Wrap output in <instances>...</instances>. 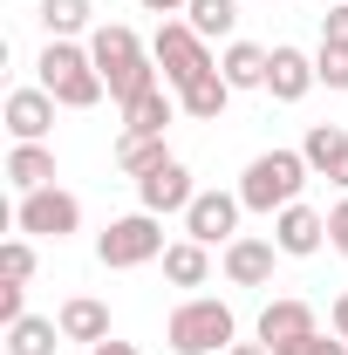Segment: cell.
<instances>
[{"label": "cell", "mask_w": 348, "mask_h": 355, "mask_svg": "<svg viewBox=\"0 0 348 355\" xmlns=\"http://www.w3.org/2000/svg\"><path fill=\"white\" fill-rule=\"evenodd\" d=\"M171 96L164 89H150V96H137V103H123V130H143V137H164V123H171Z\"/></svg>", "instance_id": "23"}, {"label": "cell", "mask_w": 348, "mask_h": 355, "mask_svg": "<svg viewBox=\"0 0 348 355\" xmlns=\"http://www.w3.org/2000/svg\"><path fill=\"white\" fill-rule=\"evenodd\" d=\"M7 184L28 198V191H48L55 184V150L48 144H14L7 150Z\"/></svg>", "instance_id": "16"}, {"label": "cell", "mask_w": 348, "mask_h": 355, "mask_svg": "<svg viewBox=\"0 0 348 355\" xmlns=\"http://www.w3.org/2000/svg\"><path fill=\"white\" fill-rule=\"evenodd\" d=\"M225 355H273V349H266V342H232Z\"/></svg>", "instance_id": "35"}, {"label": "cell", "mask_w": 348, "mask_h": 355, "mask_svg": "<svg viewBox=\"0 0 348 355\" xmlns=\"http://www.w3.org/2000/svg\"><path fill=\"white\" fill-rule=\"evenodd\" d=\"M280 355H348V342H342V335H321V328H314L307 342H294V349H280Z\"/></svg>", "instance_id": "29"}, {"label": "cell", "mask_w": 348, "mask_h": 355, "mask_svg": "<svg viewBox=\"0 0 348 355\" xmlns=\"http://www.w3.org/2000/svg\"><path fill=\"white\" fill-rule=\"evenodd\" d=\"M164 157H171V150H164V137H143V130H123V137H116V164H123L130 178H150Z\"/></svg>", "instance_id": "21"}, {"label": "cell", "mask_w": 348, "mask_h": 355, "mask_svg": "<svg viewBox=\"0 0 348 355\" xmlns=\"http://www.w3.org/2000/svg\"><path fill=\"white\" fill-rule=\"evenodd\" d=\"M342 150H348V130H335V123H314V130L301 137V157H307V171H335L342 164Z\"/></svg>", "instance_id": "22"}, {"label": "cell", "mask_w": 348, "mask_h": 355, "mask_svg": "<svg viewBox=\"0 0 348 355\" xmlns=\"http://www.w3.org/2000/svg\"><path fill=\"white\" fill-rule=\"evenodd\" d=\"M89 55H96L103 83H116V76H130L137 62H143V42H137V28H123V21H103L89 35Z\"/></svg>", "instance_id": "10"}, {"label": "cell", "mask_w": 348, "mask_h": 355, "mask_svg": "<svg viewBox=\"0 0 348 355\" xmlns=\"http://www.w3.org/2000/svg\"><path fill=\"white\" fill-rule=\"evenodd\" d=\"M21 294H28V287H21V280H7V287H0V321H21Z\"/></svg>", "instance_id": "31"}, {"label": "cell", "mask_w": 348, "mask_h": 355, "mask_svg": "<svg viewBox=\"0 0 348 355\" xmlns=\"http://www.w3.org/2000/svg\"><path fill=\"white\" fill-rule=\"evenodd\" d=\"M232 335H239V321H232V308L212 301V294H191V301L164 321V342H171L177 355H225Z\"/></svg>", "instance_id": "3"}, {"label": "cell", "mask_w": 348, "mask_h": 355, "mask_svg": "<svg viewBox=\"0 0 348 355\" xmlns=\"http://www.w3.org/2000/svg\"><path fill=\"white\" fill-rule=\"evenodd\" d=\"M301 184H307V157L301 150H260L246 178H239V205L246 212H287V205H301Z\"/></svg>", "instance_id": "1"}, {"label": "cell", "mask_w": 348, "mask_h": 355, "mask_svg": "<svg viewBox=\"0 0 348 355\" xmlns=\"http://www.w3.org/2000/svg\"><path fill=\"white\" fill-rule=\"evenodd\" d=\"M328 246H335V253L348 260V198L335 205V212H328Z\"/></svg>", "instance_id": "30"}, {"label": "cell", "mask_w": 348, "mask_h": 355, "mask_svg": "<svg viewBox=\"0 0 348 355\" xmlns=\"http://www.w3.org/2000/svg\"><path fill=\"white\" fill-rule=\"evenodd\" d=\"M89 355H137V349H130V342H96Z\"/></svg>", "instance_id": "34"}, {"label": "cell", "mask_w": 348, "mask_h": 355, "mask_svg": "<svg viewBox=\"0 0 348 355\" xmlns=\"http://www.w3.org/2000/svg\"><path fill=\"white\" fill-rule=\"evenodd\" d=\"M55 342H69V335H62V321H42V314L7 321V355H55Z\"/></svg>", "instance_id": "20"}, {"label": "cell", "mask_w": 348, "mask_h": 355, "mask_svg": "<svg viewBox=\"0 0 348 355\" xmlns=\"http://www.w3.org/2000/svg\"><path fill=\"white\" fill-rule=\"evenodd\" d=\"M225 103H232V83L218 76V62L177 89V110H184V116H198V123H218V116H225Z\"/></svg>", "instance_id": "15"}, {"label": "cell", "mask_w": 348, "mask_h": 355, "mask_svg": "<svg viewBox=\"0 0 348 355\" xmlns=\"http://www.w3.org/2000/svg\"><path fill=\"white\" fill-rule=\"evenodd\" d=\"M205 273H212V246H198V239H171L164 246V280L171 287H205Z\"/></svg>", "instance_id": "19"}, {"label": "cell", "mask_w": 348, "mask_h": 355, "mask_svg": "<svg viewBox=\"0 0 348 355\" xmlns=\"http://www.w3.org/2000/svg\"><path fill=\"white\" fill-rule=\"evenodd\" d=\"M137 198H143V212H191V198H198V184H191V171L177 164V157H164L150 178H137Z\"/></svg>", "instance_id": "8"}, {"label": "cell", "mask_w": 348, "mask_h": 355, "mask_svg": "<svg viewBox=\"0 0 348 355\" xmlns=\"http://www.w3.org/2000/svg\"><path fill=\"white\" fill-rule=\"evenodd\" d=\"M314 76H321L328 89H348V48H328V42H321V55H314Z\"/></svg>", "instance_id": "27"}, {"label": "cell", "mask_w": 348, "mask_h": 355, "mask_svg": "<svg viewBox=\"0 0 348 355\" xmlns=\"http://www.w3.org/2000/svg\"><path fill=\"white\" fill-rule=\"evenodd\" d=\"M0 280H21V287L35 280V246H28V239H7V246H0Z\"/></svg>", "instance_id": "26"}, {"label": "cell", "mask_w": 348, "mask_h": 355, "mask_svg": "<svg viewBox=\"0 0 348 355\" xmlns=\"http://www.w3.org/2000/svg\"><path fill=\"white\" fill-rule=\"evenodd\" d=\"M307 335H314V308H307V301L280 294V301H266V308H260V342H266L273 355L294 349V342H307Z\"/></svg>", "instance_id": "9"}, {"label": "cell", "mask_w": 348, "mask_h": 355, "mask_svg": "<svg viewBox=\"0 0 348 355\" xmlns=\"http://www.w3.org/2000/svg\"><path fill=\"white\" fill-rule=\"evenodd\" d=\"M96 260L110 266V273L164 260V225H157V212H130V219H110V232L96 239Z\"/></svg>", "instance_id": "4"}, {"label": "cell", "mask_w": 348, "mask_h": 355, "mask_svg": "<svg viewBox=\"0 0 348 355\" xmlns=\"http://www.w3.org/2000/svg\"><path fill=\"white\" fill-rule=\"evenodd\" d=\"M239 191H198L191 198V212H184V239H198V246H232L239 239Z\"/></svg>", "instance_id": "7"}, {"label": "cell", "mask_w": 348, "mask_h": 355, "mask_svg": "<svg viewBox=\"0 0 348 355\" xmlns=\"http://www.w3.org/2000/svg\"><path fill=\"white\" fill-rule=\"evenodd\" d=\"M328 314H335V335L348 342V294H335V308H328Z\"/></svg>", "instance_id": "32"}, {"label": "cell", "mask_w": 348, "mask_h": 355, "mask_svg": "<svg viewBox=\"0 0 348 355\" xmlns=\"http://www.w3.org/2000/svg\"><path fill=\"white\" fill-rule=\"evenodd\" d=\"M184 21H191L205 42H218V35H232V28H239V0H191V7H184Z\"/></svg>", "instance_id": "24"}, {"label": "cell", "mask_w": 348, "mask_h": 355, "mask_svg": "<svg viewBox=\"0 0 348 355\" xmlns=\"http://www.w3.org/2000/svg\"><path fill=\"white\" fill-rule=\"evenodd\" d=\"M191 0H143V14H184Z\"/></svg>", "instance_id": "33"}, {"label": "cell", "mask_w": 348, "mask_h": 355, "mask_svg": "<svg viewBox=\"0 0 348 355\" xmlns=\"http://www.w3.org/2000/svg\"><path fill=\"white\" fill-rule=\"evenodd\" d=\"M55 321H62V335H69V342H89V349H96V342H110V308H103V301H89V294L62 301Z\"/></svg>", "instance_id": "17"}, {"label": "cell", "mask_w": 348, "mask_h": 355, "mask_svg": "<svg viewBox=\"0 0 348 355\" xmlns=\"http://www.w3.org/2000/svg\"><path fill=\"white\" fill-rule=\"evenodd\" d=\"M35 69H42V89L62 103V110H96L103 89H110V83H103V69H96V55L76 48V42H48Z\"/></svg>", "instance_id": "2"}, {"label": "cell", "mask_w": 348, "mask_h": 355, "mask_svg": "<svg viewBox=\"0 0 348 355\" xmlns=\"http://www.w3.org/2000/svg\"><path fill=\"white\" fill-rule=\"evenodd\" d=\"M150 62L164 69V83H171V89H184L191 76H205V69H212V48H205V35H198L191 21H157Z\"/></svg>", "instance_id": "5"}, {"label": "cell", "mask_w": 348, "mask_h": 355, "mask_svg": "<svg viewBox=\"0 0 348 355\" xmlns=\"http://www.w3.org/2000/svg\"><path fill=\"white\" fill-rule=\"evenodd\" d=\"M14 225H21L28 239H69V232L82 225V205H76L62 184H48V191H28V198L14 205Z\"/></svg>", "instance_id": "6"}, {"label": "cell", "mask_w": 348, "mask_h": 355, "mask_svg": "<svg viewBox=\"0 0 348 355\" xmlns=\"http://www.w3.org/2000/svg\"><path fill=\"white\" fill-rule=\"evenodd\" d=\"M321 42H328V48H348V0H335V7L321 14Z\"/></svg>", "instance_id": "28"}, {"label": "cell", "mask_w": 348, "mask_h": 355, "mask_svg": "<svg viewBox=\"0 0 348 355\" xmlns=\"http://www.w3.org/2000/svg\"><path fill=\"white\" fill-rule=\"evenodd\" d=\"M273 253H280L273 239H246V232H239V239L225 246V280H232V287H266V280H273Z\"/></svg>", "instance_id": "14"}, {"label": "cell", "mask_w": 348, "mask_h": 355, "mask_svg": "<svg viewBox=\"0 0 348 355\" xmlns=\"http://www.w3.org/2000/svg\"><path fill=\"white\" fill-rule=\"evenodd\" d=\"M321 83V76H314V55H301V48H273V62H266V96H273V103H301L307 89Z\"/></svg>", "instance_id": "12"}, {"label": "cell", "mask_w": 348, "mask_h": 355, "mask_svg": "<svg viewBox=\"0 0 348 355\" xmlns=\"http://www.w3.org/2000/svg\"><path fill=\"white\" fill-rule=\"evenodd\" d=\"M266 62H273V48L260 42H232L225 55H218V76L232 89H266Z\"/></svg>", "instance_id": "18"}, {"label": "cell", "mask_w": 348, "mask_h": 355, "mask_svg": "<svg viewBox=\"0 0 348 355\" xmlns=\"http://www.w3.org/2000/svg\"><path fill=\"white\" fill-rule=\"evenodd\" d=\"M89 0H42V28H48V42H69V35H82L89 28Z\"/></svg>", "instance_id": "25"}, {"label": "cell", "mask_w": 348, "mask_h": 355, "mask_svg": "<svg viewBox=\"0 0 348 355\" xmlns=\"http://www.w3.org/2000/svg\"><path fill=\"white\" fill-rule=\"evenodd\" d=\"M328 178H335V184H342V191H348V150H342V164H335V171H328Z\"/></svg>", "instance_id": "36"}, {"label": "cell", "mask_w": 348, "mask_h": 355, "mask_svg": "<svg viewBox=\"0 0 348 355\" xmlns=\"http://www.w3.org/2000/svg\"><path fill=\"white\" fill-rule=\"evenodd\" d=\"M321 239H328V219H321L314 205H287V212H273V246H280V253L307 260V253H321Z\"/></svg>", "instance_id": "13"}, {"label": "cell", "mask_w": 348, "mask_h": 355, "mask_svg": "<svg viewBox=\"0 0 348 355\" xmlns=\"http://www.w3.org/2000/svg\"><path fill=\"white\" fill-rule=\"evenodd\" d=\"M55 130V96L48 89H14L7 96V137L14 144H42Z\"/></svg>", "instance_id": "11"}]
</instances>
